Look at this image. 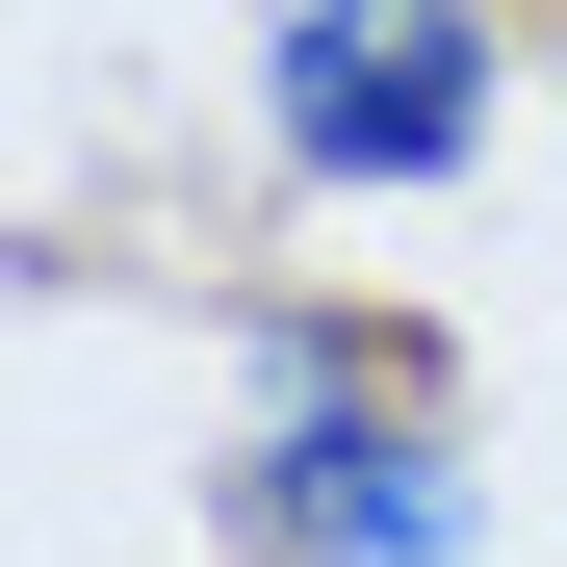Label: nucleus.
Returning <instances> with one entry per match:
<instances>
[{"instance_id":"f257e3e1","label":"nucleus","mask_w":567,"mask_h":567,"mask_svg":"<svg viewBox=\"0 0 567 567\" xmlns=\"http://www.w3.org/2000/svg\"><path fill=\"white\" fill-rule=\"evenodd\" d=\"M516 104L491 0H258V155L336 181V207H413V181H464Z\"/></svg>"},{"instance_id":"f03ea898","label":"nucleus","mask_w":567,"mask_h":567,"mask_svg":"<svg viewBox=\"0 0 567 567\" xmlns=\"http://www.w3.org/2000/svg\"><path fill=\"white\" fill-rule=\"evenodd\" d=\"M233 516H258L284 567H464V542H491V464L439 439V388L284 336V413H258V464H233Z\"/></svg>"}]
</instances>
